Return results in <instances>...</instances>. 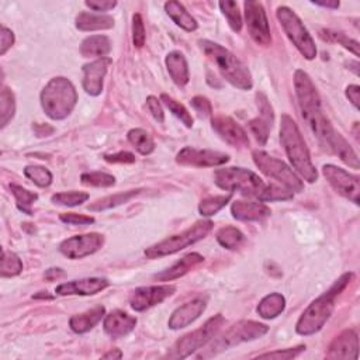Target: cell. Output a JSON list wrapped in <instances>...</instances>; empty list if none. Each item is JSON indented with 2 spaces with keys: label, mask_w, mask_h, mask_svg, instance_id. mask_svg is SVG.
Instances as JSON below:
<instances>
[{
  "label": "cell",
  "mask_w": 360,
  "mask_h": 360,
  "mask_svg": "<svg viewBox=\"0 0 360 360\" xmlns=\"http://www.w3.org/2000/svg\"><path fill=\"white\" fill-rule=\"evenodd\" d=\"M294 89L299 99L303 119L322 143V147L338 155L341 161L353 169H359V158L349 146V142L332 127L321 107V99L308 74L299 69L294 74Z\"/></svg>",
  "instance_id": "cell-1"
},
{
  "label": "cell",
  "mask_w": 360,
  "mask_h": 360,
  "mask_svg": "<svg viewBox=\"0 0 360 360\" xmlns=\"http://www.w3.org/2000/svg\"><path fill=\"white\" fill-rule=\"evenodd\" d=\"M353 279V273L342 274L322 296L315 299L300 317L296 331L299 335L308 337L321 331L326 322L330 319L335 310V301L338 296L345 290V287Z\"/></svg>",
  "instance_id": "cell-2"
},
{
  "label": "cell",
  "mask_w": 360,
  "mask_h": 360,
  "mask_svg": "<svg viewBox=\"0 0 360 360\" xmlns=\"http://www.w3.org/2000/svg\"><path fill=\"white\" fill-rule=\"evenodd\" d=\"M280 141L294 169L307 180L308 183L317 182L318 172L312 165L311 155L306 146V141L300 132L299 126L289 114L281 116Z\"/></svg>",
  "instance_id": "cell-3"
},
{
  "label": "cell",
  "mask_w": 360,
  "mask_h": 360,
  "mask_svg": "<svg viewBox=\"0 0 360 360\" xmlns=\"http://www.w3.org/2000/svg\"><path fill=\"white\" fill-rule=\"evenodd\" d=\"M199 46L203 50V52L217 65L226 81H228L232 86L241 90L252 89L254 82H252V75L249 69L231 51H228L217 43H212L208 40H200Z\"/></svg>",
  "instance_id": "cell-4"
},
{
  "label": "cell",
  "mask_w": 360,
  "mask_h": 360,
  "mask_svg": "<svg viewBox=\"0 0 360 360\" xmlns=\"http://www.w3.org/2000/svg\"><path fill=\"white\" fill-rule=\"evenodd\" d=\"M78 93L66 78L51 79L41 92V106L51 120H63L75 109Z\"/></svg>",
  "instance_id": "cell-5"
},
{
  "label": "cell",
  "mask_w": 360,
  "mask_h": 360,
  "mask_svg": "<svg viewBox=\"0 0 360 360\" xmlns=\"http://www.w3.org/2000/svg\"><path fill=\"white\" fill-rule=\"evenodd\" d=\"M269 331V327L265 323L257 322V321H241L235 326H232L228 331H226L220 338L212 341V343L201 352L197 357L199 359H210L217 356L226 350H228L232 346H237L243 342L255 341L258 338H262Z\"/></svg>",
  "instance_id": "cell-6"
},
{
  "label": "cell",
  "mask_w": 360,
  "mask_h": 360,
  "mask_svg": "<svg viewBox=\"0 0 360 360\" xmlns=\"http://www.w3.org/2000/svg\"><path fill=\"white\" fill-rule=\"evenodd\" d=\"M214 182L223 190L239 192L243 196L254 197H259L266 186L257 173L243 168H221L215 170Z\"/></svg>",
  "instance_id": "cell-7"
},
{
  "label": "cell",
  "mask_w": 360,
  "mask_h": 360,
  "mask_svg": "<svg viewBox=\"0 0 360 360\" xmlns=\"http://www.w3.org/2000/svg\"><path fill=\"white\" fill-rule=\"evenodd\" d=\"M212 226L214 224L208 220L199 221L189 230L180 232V234H176V235H172V237L152 245L151 248H148L146 250V257L148 259H158L162 257L173 255V254H176V252L182 250V249L204 239L212 230Z\"/></svg>",
  "instance_id": "cell-8"
},
{
  "label": "cell",
  "mask_w": 360,
  "mask_h": 360,
  "mask_svg": "<svg viewBox=\"0 0 360 360\" xmlns=\"http://www.w3.org/2000/svg\"><path fill=\"white\" fill-rule=\"evenodd\" d=\"M226 323V319L221 314L214 315L210 318L203 327L199 330L185 335L182 339H179L173 348L168 352L169 359H185L193 354L196 350L207 345L215 335L220 332L223 326Z\"/></svg>",
  "instance_id": "cell-9"
},
{
  "label": "cell",
  "mask_w": 360,
  "mask_h": 360,
  "mask_svg": "<svg viewBox=\"0 0 360 360\" xmlns=\"http://www.w3.org/2000/svg\"><path fill=\"white\" fill-rule=\"evenodd\" d=\"M276 14L287 37L296 46L300 54L306 59H314L317 57V47L300 17L287 6H280Z\"/></svg>",
  "instance_id": "cell-10"
},
{
  "label": "cell",
  "mask_w": 360,
  "mask_h": 360,
  "mask_svg": "<svg viewBox=\"0 0 360 360\" xmlns=\"http://www.w3.org/2000/svg\"><path fill=\"white\" fill-rule=\"evenodd\" d=\"M252 157H254V162L261 169L262 173L277 180V182L284 188L292 190L293 193H300L304 190V183L301 182V179L283 161L263 151H254Z\"/></svg>",
  "instance_id": "cell-11"
},
{
  "label": "cell",
  "mask_w": 360,
  "mask_h": 360,
  "mask_svg": "<svg viewBox=\"0 0 360 360\" xmlns=\"http://www.w3.org/2000/svg\"><path fill=\"white\" fill-rule=\"evenodd\" d=\"M243 8H245V20H246L248 31L250 34L252 40L262 47L270 46L272 43L270 27L263 5L259 2H254V0H248V2L243 3Z\"/></svg>",
  "instance_id": "cell-12"
},
{
  "label": "cell",
  "mask_w": 360,
  "mask_h": 360,
  "mask_svg": "<svg viewBox=\"0 0 360 360\" xmlns=\"http://www.w3.org/2000/svg\"><path fill=\"white\" fill-rule=\"evenodd\" d=\"M322 173L337 193H339L341 196H343L345 199L350 200L354 204H359V194H360L359 177L331 163L322 166Z\"/></svg>",
  "instance_id": "cell-13"
},
{
  "label": "cell",
  "mask_w": 360,
  "mask_h": 360,
  "mask_svg": "<svg viewBox=\"0 0 360 360\" xmlns=\"http://www.w3.org/2000/svg\"><path fill=\"white\" fill-rule=\"evenodd\" d=\"M104 243V238L100 234H83L65 239L59 245L61 254L69 259H82L93 255Z\"/></svg>",
  "instance_id": "cell-14"
},
{
  "label": "cell",
  "mask_w": 360,
  "mask_h": 360,
  "mask_svg": "<svg viewBox=\"0 0 360 360\" xmlns=\"http://www.w3.org/2000/svg\"><path fill=\"white\" fill-rule=\"evenodd\" d=\"M176 292L174 286L162 284V286H148L138 287L130 296V306L134 311H146L157 304H161L168 297Z\"/></svg>",
  "instance_id": "cell-15"
},
{
  "label": "cell",
  "mask_w": 360,
  "mask_h": 360,
  "mask_svg": "<svg viewBox=\"0 0 360 360\" xmlns=\"http://www.w3.org/2000/svg\"><path fill=\"white\" fill-rule=\"evenodd\" d=\"M230 161V155L211 150H196L186 147L180 151L176 157V162L183 166H196V168H211L221 166Z\"/></svg>",
  "instance_id": "cell-16"
},
{
  "label": "cell",
  "mask_w": 360,
  "mask_h": 360,
  "mask_svg": "<svg viewBox=\"0 0 360 360\" xmlns=\"http://www.w3.org/2000/svg\"><path fill=\"white\" fill-rule=\"evenodd\" d=\"M212 128L226 142L235 148H246L249 146V138L246 131L231 117L219 114L212 117Z\"/></svg>",
  "instance_id": "cell-17"
},
{
  "label": "cell",
  "mask_w": 360,
  "mask_h": 360,
  "mask_svg": "<svg viewBox=\"0 0 360 360\" xmlns=\"http://www.w3.org/2000/svg\"><path fill=\"white\" fill-rule=\"evenodd\" d=\"M257 103H258V109H259V117L249 121V128L252 131V134L255 135V138L258 139V142L261 146H265L268 142L272 126H273V120H274V114H273V109L268 100V97L263 93H258L257 94Z\"/></svg>",
  "instance_id": "cell-18"
},
{
  "label": "cell",
  "mask_w": 360,
  "mask_h": 360,
  "mask_svg": "<svg viewBox=\"0 0 360 360\" xmlns=\"http://www.w3.org/2000/svg\"><path fill=\"white\" fill-rule=\"evenodd\" d=\"M109 280L101 277H89L59 284L55 293L59 296H93L109 287Z\"/></svg>",
  "instance_id": "cell-19"
},
{
  "label": "cell",
  "mask_w": 360,
  "mask_h": 360,
  "mask_svg": "<svg viewBox=\"0 0 360 360\" xmlns=\"http://www.w3.org/2000/svg\"><path fill=\"white\" fill-rule=\"evenodd\" d=\"M112 63L110 58H100L83 65V89L90 96H99L103 90V79L107 68Z\"/></svg>",
  "instance_id": "cell-20"
},
{
  "label": "cell",
  "mask_w": 360,
  "mask_h": 360,
  "mask_svg": "<svg viewBox=\"0 0 360 360\" xmlns=\"http://www.w3.org/2000/svg\"><path fill=\"white\" fill-rule=\"evenodd\" d=\"M359 356V337L354 330H346L341 332L330 345L328 359H345L356 360Z\"/></svg>",
  "instance_id": "cell-21"
},
{
  "label": "cell",
  "mask_w": 360,
  "mask_h": 360,
  "mask_svg": "<svg viewBox=\"0 0 360 360\" xmlns=\"http://www.w3.org/2000/svg\"><path fill=\"white\" fill-rule=\"evenodd\" d=\"M137 326V318L121 311L114 310L110 314H107L104 318V332L112 339H120L127 337L130 332L134 331Z\"/></svg>",
  "instance_id": "cell-22"
},
{
  "label": "cell",
  "mask_w": 360,
  "mask_h": 360,
  "mask_svg": "<svg viewBox=\"0 0 360 360\" xmlns=\"http://www.w3.org/2000/svg\"><path fill=\"white\" fill-rule=\"evenodd\" d=\"M207 303L203 299H194L185 306L179 307L172 317L169 318V328L170 330H182L193 323L204 311Z\"/></svg>",
  "instance_id": "cell-23"
},
{
  "label": "cell",
  "mask_w": 360,
  "mask_h": 360,
  "mask_svg": "<svg viewBox=\"0 0 360 360\" xmlns=\"http://www.w3.org/2000/svg\"><path fill=\"white\" fill-rule=\"evenodd\" d=\"M232 217L239 221H261L272 214L270 208L263 201L237 200L231 206Z\"/></svg>",
  "instance_id": "cell-24"
},
{
  "label": "cell",
  "mask_w": 360,
  "mask_h": 360,
  "mask_svg": "<svg viewBox=\"0 0 360 360\" xmlns=\"http://www.w3.org/2000/svg\"><path fill=\"white\" fill-rule=\"evenodd\" d=\"M203 262H204V258L200 254L193 252V254H189L185 258L177 261L172 268H169L161 273H157L154 277L159 281H172V280L183 277L185 274H188L190 270H193Z\"/></svg>",
  "instance_id": "cell-25"
},
{
  "label": "cell",
  "mask_w": 360,
  "mask_h": 360,
  "mask_svg": "<svg viewBox=\"0 0 360 360\" xmlns=\"http://www.w3.org/2000/svg\"><path fill=\"white\" fill-rule=\"evenodd\" d=\"M166 68L169 70V75L172 81L177 86H185L189 83L190 75H189V65L185 58V55L179 51L169 52L165 59Z\"/></svg>",
  "instance_id": "cell-26"
},
{
  "label": "cell",
  "mask_w": 360,
  "mask_h": 360,
  "mask_svg": "<svg viewBox=\"0 0 360 360\" xmlns=\"http://www.w3.org/2000/svg\"><path fill=\"white\" fill-rule=\"evenodd\" d=\"M106 314V308L103 306H97L86 312L74 315L69 319V327L75 334H86L93 330Z\"/></svg>",
  "instance_id": "cell-27"
},
{
  "label": "cell",
  "mask_w": 360,
  "mask_h": 360,
  "mask_svg": "<svg viewBox=\"0 0 360 360\" xmlns=\"http://www.w3.org/2000/svg\"><path fill=\"white\" fill-rule=\"evenodd\" d=\"M112 51V43L106 35H90L81 44V54L83 58H107Z\"/></svg>",
  "instance_id": "cell-28"
},
{
  "label": "cell",
  "mask_w": 360,
  "mask_h": 360,
  "mask_svg": "<svg viewBox=\"0 0 360 360\" xmlns=\"http://www.w3.org/2000/svg\"><path fill=\"white\" fill-rule=\"evenodd\" d=\"M77 27L81 31H100L110 30L114 27V19L107 14H96L89 12H82L77 17Z\"/></svg>",
  "instance_id": "cell-29"
},
{
  "label": "cell",
  "mask_w": 360,
  "mask_h": 360,
  "mask_svg": "<svg viewBox=\"0 0 360 360\" xmlns=\"http://www.w3.org/2000/svg\"><path fill=\"white\" fill-rule=\"evenodd\" d=\"M165 10L168 16L180 27L189 32L196 31L199 24L196 19L186 10V8L180 2H168L165 3Z\"/></svg>",
  "instance_id": "cell-30"
},
{
  "label": "cell",
  "mask_w": 360,
  "mask_h": 360,
  "mask_svg": "<svg viewBox=\"0 0 360 360\" xmlns=\"http://www.w3.org/2000/svg\"><path fill=\"white\" fill-rule=\"evenodd\" d=\"M286 308V299L279 293H272L262 299L258 306V314L265 319H272L280 315Z\"/></svg>",
  "instance_id": "cell-31"
},
{
  "label": "cell",
  "mask_w": 360,
  "mask_h": 360,
  "mask_svg": "<svg viewBox=\"0 0 360 360\" xmlns=\"http://www.w3.org/2000/svg\"><path fill=\"white\" fill-rule=\"evenodd\" d=\"M128 141L131 146L141 154V155H150L155 151V142L150 132L142 128H134L128 132Z\"/></svg>",
  "instance_id": "cell-32"
},
{
  "label": "cell",
  "mask_w": 360,
  "mask_h": 360,
  "mask_svg": "<svg viewBox=\"0 0 360 360\" xmlns=\"http://www.w3.org/2000/svg\"><path fill=\"white\" fill-rule=\"evenodd\" d=\"M141 193V190H130V192H124V193H117L114 196H107L103 197L92 204L88 206L89 211H104V210H109L117 206H121L123 203H128L132 197L138 196Z\"/></svg>",
  "instance_id": "cell-33"
},
{
  "label": "cell",
  "mask_w": 360,
  "mask_h": 360,
  "mask_svg": "<svg viewBox=\"0 0 360 360\" xmlns=\"http://www.w3.org/2000/svg\"><path fill=\"white\" fill-rule=\"evenodd\" d=\"M10 190L16 199V204H17V208L27 214V215H32V204L37 201L39 199V194L34 193V192H30L19 185H10Z\"/></svg>",
  "instance_id": "cell-34"
},
{
  "label": "cell",
  "mask_w": 360,
  "mask_h": 360,
  "mask_svg": "<svg viewBox=\"0 0 360 360\" xmlns=\"http://www.w3.org/2000/svg\"><path fill=\"white\" fill-rule=\"evenodd\" d=\"M16 113V99L13 92L8 88H2V93H0V116H2V128H5Z\"/></svg>",
  "instance_id": "cell-35"
},
{
  "label": "cell",
  "mask_w": 360,
  "mask_h": 360,
  "mask_svg": "<svg viewBox=\"0 0 360 360\" xmlns=\"http://www.w3.org/2000/svg\"><path fill=\"white\" fill-rule=\"evenodd\" d=\"M231 199H232V193H230L227 196L207 197L200 203L199 211L203 217H211V215H215L220 210H223L230 203Z\"/></svg>",
  "instance_id": "cell-36"
},
{
  "label": "cell",
  "mask_w": 360,
  "mask_h": 360,
  "mask_svg": "<svg viewBox=\"0 0 360 360\" xmlns=\"http://www.w3.org/2000/svg\"><path fill=\"white\" fill-rule=\"evenodd\" d=\"M161 100L163 101V104L168 107V109L173 113V116H176L188 128L193 127V117L182 103L176 101L174 99H172L170 96H168L165 93L161 94Z\"/></svg>",
  "instance_id": "cell-37"
},
{
  "label": "cell",
  "mask_w": 360,
  "mask_h": 360,
  "mask_svg": "<svg viewBox=\"0 0 360 360\" xmlns=\"http://www.w3.org/2000/svg\"><path fill=\"white\" fill-rule=\"evenodd\" d=\"M24 174L39 188H48L52 183V173L44 166H35V165L26 166Z\"/></svg>",
  "instance_id": "cell-38"
},
{
  "label": "cell",
  "mask_w": 360,
  "mask_h": 360,
  "mask_svg": "<svg viewBox=\"0 0 360 360\" xmlns=\"http://www.w3.org/2000/svg\"><path fill=\"white\" fill-rule=\"evenodd\" d=\"M83 185L94 188H112L116 185V177L104 172H90L81 176Z\"/></svg>",
  "instance_id": "cell-39"
},
{
  "label": "cell",
  "mask_w": 360,
  "mask_h": 360,
  "mask_svg": "<svg viewBox=\"0 0 360 360\" xmlns=\"http://www.w3.org/2000/svg\"><path fill=\"white\" fill-rule=\"evenodd\" d=\"M23 270V262L21 259L13 254V252L3 250L2 255V268H0V273L2 277H13L20 274Z\"/></svg>",
  "instance_id": "cell-40"
},
{
  "label": "cell",
  "mask_w": 360,
  "mask_h": 360,
  "mask_svg": "<svg viewBox=\"0 0 360 360\" xmlns=\"http://www.w3.org/2000/svg\"><path fill=\"white\" fill-rule=\"evenodd\" d=\"M217 241L227 249H237L243 241V234L235 227H224L217 232Z\"/></svg>",
  "instance_id": "cell-41"
},
{
  "label": "cell",
  "mask_w": 360,
  "mask_h": 360,
  "mask_svg": "<svg viewBox=\"0 0 360 360\" xmlns=\"http://www.w3.org/2000/svg\"><path fill=\"white\" fill-rule=\"evenodd\" d=\"M220 9L223 14L227 17L232 31L239 32L242 30V17L238 9V3L232 2V0H226V2H220Z\"/></svg>",
  "instance_id": "cell-42"
},
{
  "label": "cell",
  "mask_w": 360,
  "mask_h": 360,
  "mask_svg": "<svg viewBox=\"0 0 360 360\" xmlns=\"http://www.w3.org/2000/svg\"><path fill=\"white\" fill-rule=\"evenodd\" d=\"M259 201H283V200H292L293 192L287 188H281L279 185H268L265 186L263 192L259 194Z\"/></svg>",
  "instance_id": "cell-43"
},
{
  "label": "cell",
  "mask_w": 360,
  "mask_h": 360,
  "mask_svg": "<svg viewBox=\"0 0 360 360\" xmlns=\"http://www.w3.org/2000/svg\"><path fill=\"white\" fill-rule=\"evenodd\" d=\"M89 199L88 193L83 192H68V193H57L51 197L54 204L58 206H66V207H75L81 206Z\"/></svg>",
  "instance_id": "cell-44"
},
{
  "label": "cell",
  "mask_w": 360,
  "mask_h": 360,
  "mask_svg": "<svg viewBox=\"0 0 360 360\" xmlns=\"http://www.w3.org/2000/svg\"><path fill=\"white\" fill-rule=\"evenodd\" d=\"M322 39H328L330 41L338 43L341 46H343L346 50H349L354 57H359V43L346 37L345 34L342 32H335V31H322L321 34Z\"/></svg>",
  "instance_id": "cell-45"
},
{
  "label": "cell",
  "mask_w": 360,
  "mask_h": 360,
  "mask_svg": "<svg viewBox=\"0 0 360 360\" xmlns=\"http://www.w3.org/2000/svg\"><path fill=\"white\" fill-rule=\"evenodd\" d=\"M146 26H143L142 16L139 13L132 17V41L137 48H142L146 46Z\"/></svg>",
  "instance_id": "cell-46"
},
{
  "label": "cell",
  "mask_w": 360,
  "mask_h": 360,
  "mask_svg": "<svg viewBox=\"0 0 360 360\" xmlns=\"http://www.w3.org/2000/svg\"><path fill=\"white\" fill-rule=\"evenodd\" d=\"M306 349V346H297V348H290V349H284V350H274V352H269V353H262L258 354L259 359H279V360H290L297 357L303 350Z\"/></svg>",
  "instance_id": "cell-47"
},
{
  "label": "cell",
  "mask_w": 360,
  "mask_h": 360,
  "mask_svg": "<svg viewBox=\"0 0 360 360\" xmlns=\"http://www.w3.org/2000/svg\"><path fill=\"white\" fill-rule=\"evenodd\" d=\"M59 220L65 224H72V226H89L94 223V219L90 215H83V214H77V212H65L59 215Z\"/></svg>",
  "instance_id": "cell-48"
},
{
  "label": "cell",
  "mask_w": 360,
  "mask_h": 360,
  "mask_svg": "<svg viewBox=\"0 0 360 360\" xmlns=\"http://www.w3.org/2000/svg\"><path fill=\"white\" fill-rule=\"evenodd\" d=\"M192 106L193 109L201 116V117H208L212 114V106L207 97L203 96H196L192 99Z\"/></svg>",
  "instance_id": "cell-49"
},
{
  "label": "cell",
  "mask_w": 360,
  "mask_h": 360,
  "mask_svg": "<svg viewBox=\"0 0 360 360\" xmlns=\"http://www.w3.org/2000/svg\"><path fill=\"white\" fill-rule=\"evenodd\" d=\"M0 54L5 55L14 44V34L12 30H9L8 27L2 26V30H0Z\"/></svg>",
  "instance_id": "cell-50"
},
{
  "label": "cell",
  "mask_w": 360,
  "mask_h": 360,
  "mask_svg": "<svg viewBox=\"0 0 360 360\" xmlns=\"http://www.w3.org/2000/svg\"><path fill=\"white\" fill-rule=\"evenodd\" d=\"M147 106H148L150 113L154 116V119L158 123H163L165 121V113H163V109H162V106H161V101L155 96H150L147 99Z\"/></svg>",
  "instance_id": "cell-51"
},
{
  "label": "cell",
  "mask_w": 360,
  "mask_h": 360,
  "mask_svg": "<svg viewBox=\"0 0 360 360\" xmlns=\"http://www.w3.org/2000/svg\"><path fill=\"white\" fill-rule=\"evenodd\" d=\"M103 159L110 163H134L135 162L134 154L127 152V151H121L117 154H106V155H103Z\"/></svg>",
  "instance_id": "cell-52"
},
{
  "label": "cell",
  "mask_w": 360,
  "mask_h": 360,
  "mask_svg": "<svg viewBox=\"0 0 360 360\" xmlns=\"http://www.w3.org/2000/svg\"><path fill=\"white\" fill-rule=\"evenodd\" d=\"M85 5L94 12H107L114 9L117 2H112V0H88Z\"/></svg>",
  "instance_id": "cell-53"
},
{
  "label": "cell",
  "mask_w": 360,
  "mask_h": 360,
  "mask_svg": "<svg viewBox=\"0 0 360 360\" xmlns=\"http://www.w3.org/2000/svg\"><path fill=\"white\" fill-rule=\"evenodd\" d=\"M346 97L354 106V109L359 110V97H360V88L357 85H350L346 89Z\"/></svg>",
  "instance_id": "cell-54"
},
{
  "label": "cell",
  "mask_w": 360,
  "mask_h": 360,
  "mask_svg": "<svg viewBox=\"0 0 360 360\" xmlns=\"http://www.w3.org/2000/svg\"><path fill=\"white\" fill-rule=\"evenodd\" d=\"M63 276H65V272H63L62 269H59V268H52V269H48V270L46 272V279H47L48 281L58 280V279H61V277H63Z\"/></svg>",
  "instance_id": "cell-55"
},
{
  "label": "cell",
  "mask_w": 360,
  "mask_h": 360,
  "mask_svg": "<svg viewBox=\"0 0 360 360\" xmlns=\"http://www.w3.org/2000/svg\"><path fill=\"white\" fill-rule=\"evenodd\" d=\"M103 359H121L123 357V353L119 350V349H113L110 352H107L101 356Z\"/></svg>",
  "instance_id": "cell-56"
},
{
  "label": "cell",
  "mask_w": 360,
  "mask_h": 360,
  "mask_svg": "<svg viewBox=\"0 0 360 360\" xmlns=\"http://www.w3.org/2000/svg\"><path fill=\"white\" fill-rule=\"evenodd\" d=\"M314 5L317 6H321V8H328V9H338L339 8V2H337V0H334V2H312Z\"/></svg>",
  "instance_id": "cell-57"
},
{
  "label": "cell",
  "mask_w": 360,
  "mask_h": 360,
  "mask_svg": "<svg viewBox=\"0 0 360 360\" xmlns=\"http://www.w3.org/2000/svg\"><path fill=\"white\" fill-rule=\"evenodd\" d=\"M34 299H52V297L48 296L47 292H46V294H37V296H34Z\"/></svg>",
  "instance_id": "cell-58"
}]
</instances>
